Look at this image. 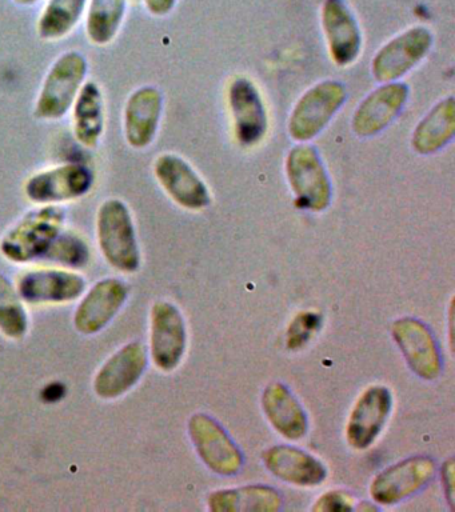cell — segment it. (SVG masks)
Masks as SVG:
<instances>
[{
    "mask_svg": "<svg viewBox=\"0 0 455 512\" xmlns=\"http://www.w3.org/2000/svg\"><path fill=\"white\" fill-rule=\"evenodd\" d=\"M95 236L103 260L123 275L135 274L142 264L137 226L129 204L117 196L102 200L95 215Z\"/></svg>",
    "mask_w": 455,
    "mask_h": 512,
    "instance_id": "obj_1",
    "label": "cell"
},
{
    "mask_svg": "<svg viewBox=\"0 0 455 512\" xmlns=\"http://www.w3.org/2000/svg\"><path fill=\"white\" fill-rule=\"evenodd\" d=\"M65 206H34L0 238V254L14 264L45 259L55 239L65 230Z\"/></svg>",
    "mask_w": 455,
    "mask_h": 512,
    "instance_id": "obj_2",
    "label": "cell"
},
{
    "mask_svg": "<svg viewBox=\"0 0 455 512\" xmlns=\"http://www.w3.org/2000/svg\"><path fill=\"white\" fill-rule=\"evenodd\" d=\"M90 62L83 52L67 50L54 59L43 76L33 115L39 122H59L70 114L82 87L89 80Z\"/></svg>",
    "mask_w": 455,
    "mask_h": 512,
    "instance_id": "obj_3",
    "label": "cell"
},
{
    "mask_svg": "<svg viewBox=\"0 0 455 512\" xmlns=\"http://www.w3.org/2000/svg\"><path fill=\"white\" fill-rule=\"evenodd\" d=\"M93 168L82 162H63L27 176L23 195L34 206H65L86 198L95 186Z\"/></svg>",
    "mask_w": 455,
    "mask_h": 512,
    "instance_id": "obj_4",
    "label": "cell"
},
{
    "mask_svg": "<svg viewBox=\"0 0 455 512\" xmlns=\"http://www.w3.org/2000/svg\"><path fill=\"white\" fill-rule=\"evenodd\" d=\"M15 287L31 306H59L81 299L87 290L85 276L66 267H37L22 272Z\"/></svg>",
    "mask_w": 455,
    "mask_h": 512,
    "instance_id": "obj_5",
    "label": "cell"
},
{
    "mask_svg": "<svg viewBox=\"0 0 455 512\" xmlns=\"http://www.w3.org/2000/svg\"><path fill=\"white\" fill-rule=\"evenodd\" d=\"M149 351L139 340L119 347L95 372L93 391L98 399L113 402L129 394L149 367Z\"/></svg>",
    "mask_w": 455,
    "mask_h": 512,
    "instance_id": "obj_6",
    "label": "cell"
},
{
    "mask_svg": "<svg viewBox=\"0 0 455 512\" xmlns=\"http://www.w3.org/2000/svg\"><path fill=\"white\" fill-rule=\"evenodd\" d=\"M286 172L299 208L319 212L329 207L330 178L314 147H294L287 156Z\"/></svg>",
    "mask_w": 455,
    "mask_h": 512,
    "instance_id": "obj_7",
    "label": "cell"
},
{
    "mask_svg": "<svg viewBox=\"0 0 455 512\" xmlns=\"http://www.w3.org/2000/svg\"><path fill=\"white\" fill-rule=\"evenodd\" d=\"M187 347L185 318L175 304L158 300L150 310L149 356L162 372H173L181 364Z\"/></svg>",
    "mask_w": 455,
    "mask_h": 512,
    "instance_id": "obj_8",
    "label": "cell"
},
{
    "mask_svg": "<svg viewBox=\"0 0 455 512\" xmlns=\"http://www.w3.org/2000/svg\"><path fill=\"white\" fill-rule=\"evenodd\" d=\"M129 295L130 288L125 280H98L79 300L73 316L75 330L85 336H94L106 330L125 307Z\"/></svg>",
    "mask_w": 455,
    "mask_h": 512,
    "instance_id": "obj_9",
    "label": "cell"
},
{
    "mask_svg": "<svg viewBox=\"0 0 455 512\" xmlns=\"http://www.w3.org/2000/svg\"><path fill=\"white\" fill-rule=\"evenodd\" d=\"M163 106L161 90L151 84L130 92L122 111V134L127 146L143 151L154 143L161 126Z\"/></svg>",
    "mask_w": 455,
    "mask_h": 512,
    "instance_id": "obj_10",
    "label": "cell"
},
{
    "mask_svg": "<svg viewBox=\"0 0 455 512\" xmlns=\"http://www.w3.org/2000/svg\"><path fill=\"white\" fill-rule=\"evenodd\" d=\"M346 100L342 83L327 80L307 91L291 114L290 135L299 142L313 139L327 126Z\"/></svg>",
    "mask_w": 455,
    "mask_h": 512,
    "instance_id": "obj_11",
    "label": "cell"
},
{
    "mask_svg": "<svg viewBox=\"0 0 455 512\" xmlns=\"http://www.w3.org/2000/svg\"><path fill=\"white\" fill-rule=\"evenodd\" d=\"M189 434L199 458L219 475H235L241 471L243 456L221 424L205 414L191 416Z\"/></svg>",
    "mask_w": 455,
    "mask_h": 512,
    "instance_id": "obj_12",
    "label": "cell"
},
{
    "mask_svg": "<svg viewBox=\"0 0 455 512\" xmlns=\"http://www.w3.org/2000/svg\"><path fill=\"white\" fill-rule=\"evenodd\" d=\"M435 463L426 456H414L387 467L375 476L370 486L375 503L391 506L415 494L433 479Z\"/></svg>",
    "mask_w": 455,
    "mask_h": 512,
    "instance_id": "obj_13",
    "label": "cell"
},
{
    "mask_svg": "<svg viewBox=\"0 0 455 512\" xmlns=\"http://www.w3.org/2000/svg\"><path fill=\"white\" fill-rule=\"evenodd\" d=\"M153 172L159 186L178 206L187 210H201L210 203L206 184L181 156L170 152L157 156Z\"/></svg>",
    "mask_w": 455,
    "mask_h": 512,
    "instance_id": "obj_14",
    "label": "cell"
},
{
    "mask_svg": "<svg viewBox=\"0 0 455 512\" xmlns=\"http://www.w3.org/2000/svg\"><path fill=\"white\" fill-rule=\"evenodd\" d=\"M393 396L383 386H371L362 392L346 426L347 443L355 450H366L377 440L389 419Z\"/></svg>",
    "mask_w": 455,
    "mask_h": 512,
    "instance_id": "obj_15",
    "label": "cell"
},
{
    "mask_svg": "<svg viewBox=\"0 0 455 512\" xmlns=\"http://www.w3.org/2000/svg\"><path fill=\"white\" fill-rule=\"evenodd\" d=\"M433 44L425 27L410 28L382 47L373 60V74L379 82H393L421 62Z\"/></svg>",
    "mask_w": 455,
    "mask_h": 512,
    "instance_id": "obj_16",
    "label": "cell"
},
{
    "mask_svg": "<svg viewBox=\"0 0 455 512\" xmlns=\"http://www.w3.org/2000/svg\"><path fill=\"white\" fill-rule=\"evenodd\" d=\"M70 115L71 131L79 146L86 150L101 146L107 127V108L105 91L97 80H87L71 107Z\"/></svg>",
    "mask_w": 455,
    "mask_h": 512,
    "instance_id": "obj_17",
    "label": "cell"
},
{
    "mask_svg": "<svg viewBox=\"0 0 455 512\" xmlns=\"http://www.w3.org/2000/svg\"><path fill=\"white\" fill-rule=\"evenodd\" d=\"M393 335L411 370L423 379H435L441 372V356L433 334L417 319H398Z\"/></svg>",
    "mask_w": 455,
    "mask_h": 512,
    "instance_id": "obj_18",
    "label": "cell"
},
{
    "mask_svg": "<svg viewBox=\"0 0 455 512\" xmlns=\"http://www.w3.org/2000/svg\"><path fill=\"white\" fill-rule=\"evenodd\" d=\"M322 26L334 62L339 66L353 63L361 51V31L342 0H326L322 8Z\"/></svg>",
    "mask_w": 455,
    "mask_h": 512,
    "instance_id": "obj_19",
    "label": "cell"
},
{
    "mask_svg": "<svg viewBox=\"0 0 455 512\" xmlns=\"http://www.w3.org/2000/svg\"><path fill=\"white\" fill-rule=\"evenodd\" d=\"M409 87L405 83H389L371 92L353 119V128L358 135L370 136L385 130L405 106Z\"/></svg>",
    "mask_w": 455,
    "mask_h": 512,
    "instance_id": "obj_20",
    "label": "cell"
},
{
    "mask_svg": "<svg viewBox=\"0 0 455 512\" xmlns=\"http://www.w3.org/2000/svg\"><path fill=\"white\" fill-rule=\"evenodd\" d=\"M262 458L271 474L294 486H318L327 476L326 467L315 456L301 448L270 447L263 452Z\"/></svg>",
    "mask_w": 455,
    "mask_h": 512,
    "instance_id": "obj_21",
    "label": "cell"
},
{
    "mask_svg": "<svg viewBox=\"0 0 455 512\" xmlns=\"http://www.w3.org/2000/svg\"><path fill=\"white\" fill-rule=\"evenodd\" d=\"M230 106L239 143H258L267 131L265 104L254 84L247 79L235 80L230 87Z\"/></svg>",
    "mask_w": 455,
    "mask_h": 512,
    "instance_id": "obj_22",
    "label": "cell"
},
{
    "mask_svg": "<svg viewBox=\"0 0 455 512\" xmlns=\"http://www.w3.org/2000/svg\"><path fill=\"white\" fill-rule=\"evenodd\" d=\"M262 407L271 426L290 440H299L307 432V416L301 404L282 383H271L263 391Z\"/></svg>",
    "mask_w": 455,
    "mask_h": 512,
    "instance_id": "obj_23",
    "label": "cell"
},
{
    "mask_svg": "<svg viewBox=\"0 0 455 512\" xmlns=\"http://www.w3.org/2000/svg\"><path fill=\"white\" fill-rule=\"evenodd\" d=\"M281 507V495L269 486L229 488L209 496V508L214 512H274Z\"/></svg>",
    "mask_w": 455,
    "mask_h": 512,
    "instance_id": "obj_24",
    "label": "cell"
},
{
    "mask_svg": "<svg viewBox=\"0 0 455 512\" xmlns=\"http://www.w3.org/2000/svg\"><path fill=\"white\" fill-rule=\"evenodd\" d=\"M455 134L453 96L442 100L421 120L413 134V147L419 154H433L451 142Z\"/></svg>",
    "mask_w": 455,
    "mask_h": 512,
    "instance_id": "obj_25",
    "label": "cell"
},
{
    "mask_svg": "<svg viewBox=\"0 0 455 512\" xmlns=\"http://www.w3.org/2000/svg\"><path fill=\"white\" fill-rule=\"evenodd\" d=\"M129 0H89L85 15L86 38L95 47H107L117 39L125 23Z\"/></svg>",
    "mask_w": 455,
    "mask_h": 512,
    "instance_id": "obj_26",
    "label": "cell"
},
{
    "mask_svg": "<svg viewBox=\"0 0 455 512\" xmlns=\"http://www.w3.org/2000/svg\"><path fill=\"white\" fill-rule=\"evenodd\" d=\"M89 0H47L37 22V34L43 42H59L73 34L85 18Z\"/></svg>",
    "mask_w": 455,
    "mask_h": 512,
    "instance_id": "obj_27",
    "label": "cell"
},
{
    "mask_svg": "<svg viewBox=\"0 0 455 512\" xmlns=\"http://www.w3.org/2000/svg\"><path fill=\"white\" fill-rule=\"evenodd\" d=\"M30 328L29 314L9 276L0 272V334L10 340L25 338Z\"/></svg>",
    "mask_w": 455,
    "mask_h": 512,
    "instance_id": "obj_28",
    "label": "cell"
},
{
    "mask_svg": "<svg viewBox=\"0 0 455 512\" xmlns=\"http://www.w3.org/2000/svg\"><path fill=\"white\" fill-rule=\"evenodd\" d=\"M45 259L53 260V262L61 264V267L71 268V270L81 268L89 263V243L78 232L65 228L55 239Z\"/></svg>",
    "mask_w": 455,
    "mask_h": 512,
    "instance_id": "obj_29",
    "label": "cell"
},
{
    "mask_svg": "<svg viewBox=\"0 0 455 512\" xmlns=\"http://www.w3.org/2000/svg\"><path fill=\"white\" fill-rule=\"evenodd\" d=\"M321 318L315 312H301L294 318L289 327L287 343L290 348L303 346L310 339L311 334L318 330Z\"/></svg>",
    "mask_w": 455,
    "mask_h": 512,
    "instance_id": "obj_30",
    "label": "cell"
},
{
    "mask_svg": "<svg viewBox=\"0 0 455 512\" xmlns=\"http://www.w3.org/2000/svg\"><path fill=\"white\" fill-rule=\"evenodd\" d=\"M354 510L353 496L347 492L333 490L323 494L315 502L313 511H351Z\"/></svg>",
    "mask_w": 455,
    "mask_h": 512,
    "instance_id": "obj_31",
    "label": "cell"
},
{
    "mask_svg": "<svg viewBox=\"0 0 455 512\" xmlns=\"http://www.w3.org/2000/svg\"><path fill=\"white\" fill-rule=\"evenodd\" d=\"M442 483L443 491L447 502H449L451 508H454V460L449 459L442 466Z\"/></svg>",
    "mask_w": 455,
    "mask_h": 512,
    "instance_id": "obj_32",
    "label": "cell"
},
{
    "mask_svg": "<svg viewBox=\"0 0 455 512\" xmlns=\"http://www.w3.org/2000/svg\"><path fill=\"white\" fill-rule=\"evenodd\" d=\"M146 10L154 16H165L174 10L177 0H143Z\"/></svg>",
    "mask_w": 455,
    "mask_h": 512,
    "instance_id": "obj_33",
    "label": "cell"
},
{
    "mask_svg": "<svg viewBox=\"0 0 455 512\" xmlns=\"http://www.w3.org/2000/svg\"><path fill=\"white\" fill-rule=\"evenodd\" d=\"M13 2L21 7H31L41 2V0H13Z\"/></svg>",
    "mask_w": 455,
    "mask_h": 512,
    "instance_id": "obj_34",
    "label": "cell"
}]
</instances>
